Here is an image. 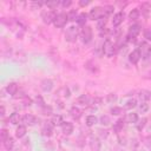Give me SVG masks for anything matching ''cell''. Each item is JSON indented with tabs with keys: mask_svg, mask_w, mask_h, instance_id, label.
<instances>
[{
	"mask_svg": "<svg viewBox=\"0 0 151 151\" xmlns=\"http://www.w3.org/2000/svg\"><path fill=\"white\" fill-rule=\"evenodd\" d=\"M113 9L114 7L111 6V5H105V6H96L93 7L90 13H88V18L90 20H100V19H104V18H107L110 14L113 13Z\"/></svg>",
	"mask_w": 151,
	"mask_h": 151,
	"instance_id": "6da1fadb",
	"label": "cell"
},
{
	"mask_svg": "<svg viewBox=\"0 0 151 151\" xmlns=\"http://www.w3.org/2000/svg\"><path fill=\"white\" fill-rule=\"evenodd\" d=\"M118 52V47L116 45V42H113L111 39H106L103 44V47H101V53L104 55H106L107 58H111L113 55H116Z\"/></svg>",
	"mask_w": 151,
	"mask_h": 151,
	"instance_id": "7a4b0ae2",
	"label": "cell"
},
{
	"mask_svg": "<svg viewBox=\"0 0 151 151\" xmlns=\"http://www.w3.org/2000/svg\"><path fill=\"white\" fill-rule=\"evenodd\" d=\"M79 33H80V29H79V26H74V25H71L66 28L65 31V40L68 41V42H76V40L78 39L79 37Z\"/></svg>",
	"mask_w": 151,
	"mask_h": 151,
	"instance_id": "3957f363",
	"label": "cell"
},
{
	"mask_svg": "<svg viewBox=\"0 0 151 151\" xmlns=\"http://www.w3.org/2000/svg\"><path fill=\"white\" fill-rule=\"evenodd\" d=\"M79 37H80L83 44H85V45L90 44V42L92 41V39H93V32H92V28H91L90 26H87V25L84 26V27H81L80 33H79Z\"/></svg>",
	"mask_w": 151,
	"mask_h": 151,
	"instance_id": "277c9868",
	"label": "cell"
},
{
	"mask_svg": "<svg viewBox=\"0 0 151 151\" xmlns=\"http://www.w3.org/2000/svg\"><path fill=\"white\" fill-rule=\"evenodd\" d=\"M67 22H68L67 13H65V12H60V13H57V14H55L54 20H53V25H54V27H57V28H63V27L66 26Z\"/></svg>",
	"mask_w": 151,
	"mask_h": 151,
	"instance_id": "5b68a950",
	"label": "cell"
},
{
	"mask_svg": "<svg viewBox=\"0 0 151 151\" xmlns=\"http://www.w3.org/2000/svg\"><path fill=\"white\" fill-rule=\"evenodd\" d=\"M140 31H142V26H140L139 24H132V25L129 27L127 33H126L125 37H126V39H127L129 41H131V40L136 39V38L139 35Z\"/></svg>",
	"mask_w": 151,
	"mask_h": 151,
	"instance_id": "8992f818",
	"label": "cell"
},
{
	"mask_svg": "<svg viewBox=\"0 0 151 151\" xmlns=\"http://www.w3.org/2000/svg\"><path fill=\"white\" fill-rule=\"evenodd\" d=\"M138 48H139V51H140L142 59L149 60V59H150V54H151V45H150L147 41H143V42L139 44Z\"/></svg>",
	"mask_w": 151,
	"mask_h": 151,
	"instance_id": "52a82bcc",
	"label": "cell"
},
{
	"mask_svg": "<svg viewBox=\"0 0 151 151\" xmlns=\"http://www.w3.org/2000/svg\"><path fill=\"white\" fill-rule=\"evenodd\" d=\"M55 14H57V13H55L53 9H50V8L44 9V11L41 12V19H42L44 24H46V25L53 24V20H54Z\"/></svg>",
	"mask_w": 151,
	"mask_h": 151,
	"instance_id": "ba28073f",
	"label": "cell"
},
{
	"mask_svg": "<svg viewBox=\"0 0 151 151\" xmlns=\"http://www.w3.org/2000/svg\"><path fill=\"white\" fill-rule=\"evenodd\" d=\"M39 122V118L32 113H26L22 116V119H21V123L26 126H34L35 124H38Z\"/></svg>",
	"mask_w": 151,
	"mask_h": 151,
	"instance_id": "9c48e42d",
	"label": "cell"
},
{
	"mask_svg": "<svg viewBox=\"0 0 151 151\" xmlns=\"http://www.w3.org/2000/svg\"><path fill=\"white\" fill-rule=\"evenodd\" d=\"M88 145H90V149L92 151H99L100 146H101L100 138L98 136H96V134H91L90 139H88Z\"/></svg>",
	"mask_w": 151,
	"mask_h": 151,
	"instance_id": "30bf717a",
	"label": "cell"
},
{
	"mask_svg": "<svg viewBox=\"0 0 151 151\" xmlns=\"http://www.w3.org/2000/svg\"><path fill=\"white\" fill-rule=\"evenodd\" d=\"M140 59H142V55H140V51H139L138 47L134 48V50L129 54V61H130L132 65H137Z\"/></svg>",
	"mask_w": 151,
	"mask_h": 151,
	"instance_id": "8fae6325",
	"label": "cell"
},
{
	"mask_svg": "<svg viewBox=\"0 0 151 151\" xmlns=\"http://www.w3.org/2000/svg\"><path fill=\"white\" fill-rule=\"evenodd\" d=\"M5 91H6L9 96L14 97V96L19 92V85H18L15 81H11V83H8V84L5 86Z\"/></svg>",
	"mask_w": 151,
	"mask_h": 151,
	"instance_id": "7c38bea8",
	"label": "cell"
},
{
	"mask_svg": "<svg viewBox=\"0 0 151 151\" xmlns=\"http://www.w3.org/2000/svg\"><path fill=\"white\" fill-rule=\"evenodd\" d=\"M53 86H54V83H53V80L50 79V78L42 79V80L40 81V88H41L44 92H50V91H52Z\"/></svg>",
	"mask_w": 151,
	"mask_h": 151,
	"instance_id": "4fadbf2b",
	"label": "cell"
},
{
	"mask_svg": "<svg viewBox=\"0 0 151 151\" xmlns=\"http://www.w3.org/2000/svg\"><path fill=\"white\" fill-rule=\"evenodd\" d=\"M124 18H125V14H124V12H117V13H114L113 14V18H112V26L116 28V27H118L123 21H124Z\"/></svg>",
	"mask_w": 151,
	"mask_h": 151,
	"instance_id": "5bb4252c",
	"label": "cell"
},
{
	"mask_svg": "<svg viewBox=\"0 0 151 151\" xmlns=\"http://www.w3.org/2000/svg\"><path fill=\"white\" fill-rule=\"evenodd\" d=\"M41 134L45 136V137H50L52 136V132H53V124L51 122H46L42 126H41Z\"/></svg>",
	"mask_w": 151,
	"mask_h": 151,
	"instance_id": "9a60e30c",
	"label": "cell"
},
{
	"mask_svg": "<svg viewBox=\"0 0 151 151\" xmlns=\"http://www.w3.org/2000/svg\"><path fill=\"white\" fill-rule=\"evenodd\" d=\"M123 119H124V122H125L126 124H136V123L138 122L139 117H138V113H136V112H130V113H126Z\"/></svg>",
	"mask_w": 151,
	"mask_h": 151,
	"instance_id": "2e32d148",
	"label": "cell"
},
{
	"mask_svg": "<svg viewBox=\"0 0 151 151\" xmlns=\"http://www.w3.org/2000/svg\"><path fill=\"white\" fill-rule=\"evenodd\" d=\"M91 100H92V98H91L88 94H81V96L78 97L77 103H78L79 105H81V106H90Z\"/></svg>",
	"mask_w": 151,
	"mask_h": 151,
	"instance_id": "e0dca14e",
	"label": "cell"
},
{
	"mask_svg": "<svg viewBox=\"0 0 151 151\" xmlns=\"http://www.w3.org/2000/svg\"><path fill=\"white\" fill-rule=\"evenodd\" d=\"M61 130H63V133L66 134V136H70L72 134L73 130H74V126L71 122H64V124L61 125Z\"/></svg>",
	"mask_w": 151,
	"mask_h": 151,
	"instance_id": "ac0fdd59",
	"label": "cell"
},
{
	"mask_svg": "<svg viewBox=\"0 0 151 151\" xmlns=\"http://www.w3.org/2000/svg\"><path fill=\"white\" fill-rule=\"evenodd\" d=\"M26 133H27V126L24 124H19V126L15 129V137L21 139L26 136Z\"/></svg>",
	"mask_w": 151,
	"mask_h": 151,
	"instance_id": "d6986e66",
	"label": "cell"
},
{
	"mask_svg": "<svg viewBox=\"0 0 151 151\" xmlns=\"http://www.w3.org/2000/svg\"><path fill=\"white\" fill-rule=\"evenodd\" d=\"M21 119H22V116H20V113H18V112H13V113H11L9 117H8V122H9L11 124H13V125L20 124V123H21Z\"/></svg>",
	"mask_w": 151,
	"mask_h": 151,
	"instance_id": "ffe728a7",
	"label": "cell"
},
{
	"mask_svg": "<svg viewBox=\"0 0 151 151\" xmlns=\"http://www.w3.org/2000/svg\"><path fill=\"white\" fill-rule=\"evenodd\" d=\"M2 145H4V147H5L7 151H12V150L14 149V146H15L14 138L9 136V137H8L6 140H4V142H2Z\"/></svg>",
	"mask_w": 151,
	"mask_h": 151,
	"instance_id": "44dd1931",
	"label": "cell"
},
{
	"mask_svg": "<svg viewBox=\"0 0 151 151\" xmlns=\"http://www.w3.org/2000/svg\"><path fill=\"white\" fill-rule=\"evenodd\" d=\"M87 18H88V14H86V13H80V14L78 15L77 20H76L77 26H79V27H84V26H86Z\"/></svg>",
	"mask_w": 151,
	"mask_h": 151,
	"instance_id": "7402d4cb",
	"label": "cell"
},
{
	"mask_svg": "<svg viewBox=\"0 0 151 151\" xmlns=\"http://www.w3.org/2000/svg\"><path fill=\"white\" fill-rule=\"evenodd\" d=\"M138 98L140 101H149L151 99V92L147 90H140L138 92Z\"/></svg>",
	"mask_w": 151,
	"mask_h": 151,
	"instance_id": "603a6c76",
	"label": "cell"
},
{
	"mask_svg": "<svg viewBox=\"0 0 151 151\" xmlns=\"http://www.w3.org/2000/svg\"><path fill=\"white\" fill-rule=\"evenodd\" d=\"M70 114H71V117H72L73 119L78 120V119L83 116V111H81L79 107H77V106H72L71 110H70Z\"/></svg>",
	"mask_w": 151,
	"mask_h": 151,
	"instance_id": "cb8c5ba5",
	"label": "cell"
},
{
	"mask_svg": "<svg viewBox=\"0 0 151 151\" xmlns=\"http://www.w3.org/2000/svg\"><path fill=\"white\" fill-rule=\"evenodd\" d=\"M124 124H125L124 119H123V118H119V119L113 124V131H114L117 134H119V133L123 131V129H124Z\"/></svg>",
	"mask_w": 151,
	"mask_h": 151,
	"instance_id": "d4e9b609",
	"label": "cell"
},
{
	"mask_svg": "<svg viewBox=\"0 0 151 151\" xmlns=\"http://www.w3.org/2000/svg\"><path fill=\"white\" fill-rule=\"evenodd\" d=\"M140 13L144 15V17H147L150 13H151V4L150 2H143L140 5Z\"/></svg>",
	"mask_w": 151,
	"mask_h": 151,
	"instance_id": "484cf974",
	"label": "cell"
},
{
	"mask_svg": "<svg viewBox=\"0 0 151 151\" xmlns=\"http://www.w3.org/2000/svg\"><path fill=\"white\" fill-rule=\"evenodd\" d=\"M97 123H98V118H97L94 114H88V116H86V119H85V124H86L88 127H92V126H94Z\"/></svg>",
	"mask_w": 151,
	"mask_h": 151,
	"instance_id": "4316f807",
	"label": "cell"
},
{
	"mask_svg": "<svg viewBox=\"0 0 151 151\" xmlns=\"http://www.w3.org/2000/svg\"><path fill=\"white\" fill-rule=\"evenodd\" d=\"M50 122L53 124V126H61V125L64 124L65 120L63 119V117H61L60 114H54Z\"/></svg>",
	"mask_w": 151,
	"mask_h": 151,
	"instance_id": "83f0119b",
	"label": "cell"
},
{
	"mask_svg": "<svg viewBox=\"0 0 151 151\" xmlns=\"http://www.w3.org/2000/svg\"><path fill=\"white\" fill-rule=\"evenodd\" d=\"M137 105H138L137 100H136L134 98H131V99H129V100L125 103V105H124V110H132V109L137 107Z\"/></svg>",
	"mask_w": 151,
	"mask_h": 151,
	"instance_id": "f1b7e54d",
	"label": "cell"
},
{
	"mask_svg": "<svg viewBox=\"0 0 151 151\" xmlns=\"http://www.w3.org/2000/svg\"><path fill=\"white\" fill-rule=\"evenodd\" d=\"M110 112H111L112 116H122V114L124 113V107H120V106H113V107H111Z\"/></svg>",
	"mask_w": 151,
	"mask_h": 151,
	"instance_id": "f546056e",
	"label": "cell"
},
{
	"mask_svg": "<svg viewBox=\"0 0 151 151\" xmlns=\"http://www.w3.org/2000/svg\"><path fill=\"white\" fill-rule=\"evenodd\" d=\"M146 122H147V119L144 117V118H140V119H138V122L134 124L136 125V129L138 130V131H143V129L145 127V125H146Z\"/></svg>",
	"mask_w": 151,
	"mask_h": 151,
	"instance_id": "4dcf8cb0",
	"label": "cell"
},
{
	"mask_svg": "<svg viewBox=\"0 0 151 151\" xmlns=\"http://www.w3.org/2000/svg\"><path fill=\"white\" fill-rule=\"evenodd\" d=\"M139 15H140L139 8H133V9L129 13V18H130L131 20H138V19H139Z\"/></svg>",
	"mask_w": 151,
	"mask_h": 151,
	"instance_id": "1f68e13d",
	"label": "cell"
},
{
	"mask_svg": "<svg viewBox=\"0 0 151 151\" xmlns=\"http://www.w3.org/2000/svg\"><path fill=\"white\" fill-rule=\"evenodd\" d=\"M149 101H140L139 106H138V110H139V113H146L149 111Z\"/></svg>",
	"mask_w": 151,
	"mask_h": 151,
	"instance_id": "d6a6232c",
	"label": "cell"
},
{
	"mask_svg": "<svg viewBox=\"0 0 151 151\" xmlns=\"http://www.w3.org/2000/svg\"><path fill=\"white\" fill-rule=\"evenodd\" d=\"M99 123H100L103 126H107V125L111 124V119H110L109 116L103 114V116H100V118H99Z\"/></svg>",
	"mask_w": 151,
	"mask_h": 151,
	"instance_id": "836d02e7",
	"label": "cell"
},
{
	"mask_svg": "<svg viewBox=\"0 0 151 151\" xmlns=\"http://www.w3.org/2000/svg\"><path fill=\"white\" fill-rule=\"evenodd\" d=\"M78 11L77 9H71L68 13H67V17H68V21H76L77 18H78Z\"/></svg>",
	"mask_w": 151,
	"mask_h": 151,
	"instance_id": "e575fe53",
	"label": "cell"
},
{
	"mask_svg": "<svg viewBox=\"0 0 151 151\" xmlns=\"http://www.w3.org/2000/svg\"><path fill=\"white\" fill-rule=\"evenodd\" d=\"M58 94H60V96H63L64 98H68L70 97V94H71V92H70V90H68V87H66V86H64V87H61L59 91H58Z\"/></svg>",
	"mask_w": 151,
	"mask_h": 151,
	"instance_id": "d590c367",
	"label": "cell"
},
{
	"mask_svg": "<svg viewBox=\"0 0 151 151\" xmlns=\"http://www.w3.org/2000/svg\"><path fill=\"white\" fill-rule=\"evenodd\" d=\"M59 5H60V1H57V0L45 2V6H46L47 8H50V9H55V8H57Z\"/></svg>",
	"mask_w": 151,
	"mask_h": 151,
	"instance_id": "8d00e7d4",
	"label": "cell"
},
{
	"mask_svg": "<svg viewBox=\"0 0 151 151\" xmlns=\"http://www.w3.org/2000/svg\"><path fill=\"white\" fill-rule=\"evenodd\" d=\"M142 143H143L149 150H151V136H143V137H142Z\"/></svg>",
	"mask_w": 151,
	"mask_h": 151,
	"instance_id": "74e56055",
	"label": "cell"
},
{
	"mask_svg": "<svg viewBox=\"0 0 151 151\" xmlns=\"http://www.w3.org/2000/svg\"><path fill=\"white\" fill-rule=\"evenodd\" d=\"M106 22H107V18H104V19L98 20V21H97V28H98V31H101V29L106 28V27H105V26H106Z\"/></svg>",
	"mask_w": 151,
	"mask_h": 151,
	"instance_id": "f35d334b",
	"label": "cell"
},
{
	"mask_svg": "<svg viewBox=\"0 0 151 151\" xmlns=\"http://www.w3.org/2000/svg\"><path fill=\"white\" fill-rule=\"evenodd\" d=\"M0 136H1V142L6 140V139L9 137V132H8V130L5 129V127H2L1 131H0Z\"/></svg>",
	"mask_w": 151,
	"mask_h": 151,
	"instance_id": "ab89813d",
	"label": "cell"
},
{
	"mask_svg": "<svg viewBox=\"0 0 151 151\" xmlns=\"http://www.w3.org/2000/svg\"><path fill=\"white\" fill-rule=\"evenodd\" d=\"M117 99H118V97H117L116 93H109L107 97H106V100H107V103H110V104L117 101Z\"/></svg>",
	"mask_w": 151,
	"mask_h": 151,
	"instance_id": "60d3db41",
	"label": "cell"
},
{
	"mask_svg": "<svg viewBox=\"0 0 151 151\" xmlns=\"http://www.w3.org/2000/svg\"><path fill=\"white\" fill-rule=\"evenodd\" d=\"M97 132H98V134L100 136V138H106V137L109 136V131H107V130L98 129V130H97Z\"/></svg>",
	"mask_w": 151,
	"mask_h": 151,
	"instance_id": "b9f144b4",
	"label": "cell"
},
{
	"mask_svg": "<svg viewBox=\"0 0 151 151\" xmlns=\"http://www.w3.org/2000/svg\"><path fill=\"white\" fill-rule=\"evenodd\" d=\"M144 38H145L147 41H151V28L145 29V32H144Z\"/></svg>",
	"mask_w": 151,
	"mask_h": 151,
	"instance_id": "7bdbcfd3",
	"label": "cell"
},
{
	"mask_svg": "<svg viewBox=\"0 0 151 151\" xmlns=\"http://www.w3.org/2000/svg\"><path fill=\"white\" fill-rule=\"evenodd\" d=\"M60 5H61L64 8H66V7H70V6L72 5V1H71V0H67V1H61V2H60Z\"/></svg>",
	"mask_w": 151,
	"mask_h": 151,
	"instance_id": "ee69618b",
	"label": "cell"
},
{
	"mask_svg": "<svg viewBox=\"0 0 151 151\" xmlns=\"http://www.w3.org/2000/svg\"><path fill=\"white\" fill-rule=\"evenodd\" d=\"M87 5H90V1H84V0H80L79 1V6H81V7H85Z\"/></svg>",
	"mask_w": 151,
	"mask_h": 151,
	"instance_id": "f6af8a7d",
	"label": "cell"
},
{
	"mask_svg": "<svg viewBox=\"0 0 151 151\" xmlns=\"http://www.w3.org/2000/svg\"><path fill=\"white\" fill-rule=\"evenodd\" d=\"M0 114H1V118L5 117V106L4 105H1V113Z\"/></svg>",
	"mask_w": 151,
	"mask_h": 151,
	"instance_id": "bcb514c9",
	"label": "cell"
},
{
	"mask_svg": "<svg viewBox=\"0 0 151 151\" xmlns=\"http://www.w3.org/2000/svg\"><path fill=\"white\" fill-rule=\"evenodd\" d=\"M150 60H151V54H150Z\"/></svg>",
	"mask_w": 151,
	"mask_h": 151,
	"instance_id": "7dc6e473",
	"label": "cell"
}]
</instances>
